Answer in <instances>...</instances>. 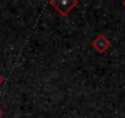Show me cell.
Masks as SVG:
<instances>
[{"instance_id": "cell-1", "label": "cell", "mask_w": 125, "mask_h": 118, "mask_svg": "<svg viewBox=\"0 0 125 118\" xmlns=\"http://www.w3.org/2000/svg\"><path fill=\"white\" fill-rule=\"evenodd\" d=\"M77 4V0H50L49 1V5L53 6L54 10L61 16H68Z\"/></svg>"}, {"instance_id": "cell-2", "label": "cell", "mask_w": 125, "mask_h": 118, "mask_svg": "<svg viewBox=\"0 0 125 118\" xmlns=\"http://www.w3.org/2000/svg\"><path fill=\"white\" fill-rule=\"evenodd\" d=\"M92 47L94 48V50L97 52V53H99V54H103V53H105L109 48H110V46H112V43H110V41L104 36V35H98L93 41H92Z\"/></svg>"}, {"instance_id": "cell-3", "label": "cell", "mask_w": 125, "mask_h": 118, "mask_svg": "<svg viewBox=\"0 0 125 118\" xmlns=\"http://www.w3.org/2000/svg\"><path fill=\"white\" fill-rule=\"evenodd\" d=\"M4 81H5V79H4V76H3V75H0V85H1V84H3Z\"/></svg>"}, {"instance_id": "cell-4", "label": "cell", "mask_w": 125, "mask_h": 118, "mask_svg": "<svg viewBox=\"0 0 125 118\" xmlns=\"http://www.w3.org/2000/svg\"><path fill=\"white\" fill-rule=\"evenodd\" d=\"M3 114H4V111H3V108H0V117H3Z\"/></svg>"}, {"instance_id": "cell-5", "label": "cell", "mask_w": 125, "mask_h": 118, "mask_svg": "<svg viewBox=\"0 0 125 118\" xmlns=\"http://www.w3.org/2000/svg\"><path fill=\"white\" fill-rule=\"evenodd\" d=\"M123 6L125 8V0H124V1H123Z\"/></svg>"}]
</instances>
